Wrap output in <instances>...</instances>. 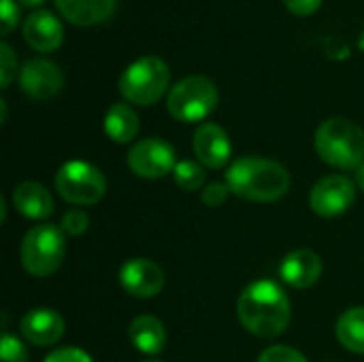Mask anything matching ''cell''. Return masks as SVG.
Wrapping results in <instances>:
<instances>
[{
	"mask_svg": "<svg viewBox=\"0 0 364 362\" xmlns=\"http://www.w3.org/2000/svg\"><path fill=\"white\" fill-rule=\"evenodd\" d=\"M237 318L243 329L256 337H279L292 318L288 294L271 280L250 284L237 301Z\"/></svg>",
	"mask_w": 364,
	"mask_h": 362,
	"instance_id": "6da1fadb",
	"label": "cell"
},
{
	"mask_svg": "<svg viewBox=\"0 0 364 362\" xmlns=\"http://www.w3.org/2000/svg\"><path fill=\"white\" fill-rule=\"evenodd\" d=\"M290 173L284 164L258 158V156H243L230 164L226 171V186L230 194H237L245 201L256 203H271L290 190Z\"/></svg>",
	"mask_w": 364,
	"mask_h": 362,
	"instance_id": "7a4b0ae2",
	"label": "cell"
},
{
	"mask_svg": "<svg viewBox=\"0 0 364 362\" xmlns=\"http://www.w3.org/2000/svg\"><path fill=\"white\" fill-rule=\"evenodd\" d=\"M316 151L335 169L356 171L364 162V130L346 117H331L316 130Z\"/></svg>",
	"mask_w": 364,
	"mask_h": 362,
	"instance_id": "3957f363",
	"label": "cell"
},
{
	"mask_svg": "<svg viewBox=\"0 0 364 362\" xmlns=\"http://www.w3.org/2000/svg\"><path fill=\"white\" fill-rule=\"evenodd\" d=\"M171 83V68L158 55H145L134 60L117 81L119 94L136 105V107H151L156 105L168 90Z\"/></svg>",
	"mask_w": 364,
	"mask_h": 362,
	"instance_id": "277c9868",
	"label": "cell"
},
{
	"mask_svg": "<svg viewBox=\"0 0 364 362\" xmlns=\"http://www.w3.org/2000/svg\"><path fill=\"white\" fill-rule=\"evenodd\" d=\"M220 94L215 83L205 75H190L181 81H177L168 96H166V109L171 117L177 122H203L209 117L218 107Z\"/></svg>",
	"mask_w": 364,
	"mask_h": 362,
	"instance_id": "5b68a950",
	"label": "cell"
},
{
	"mask_svg": "<svg viewBox=\"0 0 364 362\" xmlns=\"http://www.w3.org/2000/svg\"><path fill=\"white\" fill-rule=\"evenodd\" d=\"M23 269L34 277L55 273L66 256L64 230L53 224H38L30 228L19 247Z\"/></svg>",
	"mask_w": 364,
	"mask_h": 362,
	"instance_id": "8992f818",
	"label": "cell"
},
{
	"mask_svg": "<svg viewBox=\"0 0 364 362\" xmlns=\"http://www.w3.org/2000/svg\"><path fill=\"white\" fill-rule=\"evenodd\" d=\"M55 190L66 203L77 207H90L105 196L107 181L94 164L83 160H70L62 164L55 173Z\"/></svg>",
	"mask_w": 364,
	"mask_h": 362,
	"instance_id": "52a82bcc",
	"label": "cell"
},
{
	"mask_svg": "<svg viewBox=\"0 0 364 362\" xmlns=\"http://www.w3.org/2000/svg\"><path fill=\"white\" fill-rule=\"evenodd\" d=\"M128 166L143 179H160L175 171V149L164 139L136 141L128 151Z\"/></svg>",
	"mask_w": 364,
	"mask_h": 362,
	"instance_id": "ba28073f",
	"label": "cell"
},
{
	"mask_svg": "<svg viewBox=\"0 0 364 362\" xmlns=\"http://www.w3.org/2000/svg\"><path fill=\"white\" fill-rule=\"evenodd\" d=\"M356 198V183L346 175L322 177L309 194V205L320 218H337L346 213Z\"/></svg>",
	"mask_w": 364,
	"mask_h": 362,
	"instance_id": "9c48e42d",
	"label": "cell"
},
{
	"mask_svg": "<svg viewBox=\"0 0 364 362\" xmlns=\"http://www.w3.org/2000/svg\"><path fill=\"white\" fill-rule=\"evenodd\" d=\"M19 85L23 94L30 96L32 100H49L62 90L64 75L55 62L45 60V58H34L21 66Z\"/></svg>",
	"mask_w": 364,
	"mask_h": 362,
	"instance_id": "30bf717a",
	"label": "cell"
},
{
	"mask_svg": "<svg viewBox=\"0 0 364 362\" xmlns=\"http://www.w3.org/2000/svg\"><path fill=\"white\" fill-rule=\"evenodd\" d=\"M119 284L130 297L154 299L164 288V271L147 258H132L122 265Z\"/></svg>",
	"mask_w": 364,
	"mask_h": 362,
	"instance_id": "8fae6325",
	"label": "cell"
},
{
	"mask_svg": "<svg viewBox=\"0 0 364 362\" xmlns=\"http://www.w3.org/2000/svg\"><path fill=\"white\" fill-rule=\"evenodd\" d=\"M192 145H194V154L198 162L213 171L224 169L232 156V145H230L226 130L213 122H205L203 126H198V130L194 132Z\"/></svg>",
	"mask_w": 364,
	"mask_h": 362,
	"instance_id": "7c38bea8",
	"label": "cell"
},
{
	"mask_svg": "<svg viewBox=\"0 0 364 362\" xmlns=\"http://www.w3.org/2000/svg\"><path fill=\"white\" fill-rule=\"evenodd\" d=\"M23 38L34 51L41 53L55 51L64 41L62 21L47 9L32 11L23 21Z\"/></svg>",
	"mask_w": 364,
	"mask_h": 362,
	"instance_id": "4fadbf2b",
	"label": "cell"
},
{
	"mask_svg": "<svg viewBox=\"0 0 364 362\" xmlns=\"http://www.w3.org/2000/svg\"><path fill=\"white\" fill-rule=\"evenodd\" d=\"M19 331L28 344L47 348V346L58 344L64 337V320L58 312L49 307H38V309L28 312L21 318Z\"/></svg>",
	"mask_w": 364,
	"mask_h": 362,
	"instance_id": "5bb4252c",
	"label": "cell"
},
{
	"mask_svg": "<svg viewBox=\"0 0 364 362\" xmlns=\"http://www.w3.org/2000/svg\"><path fill=\"white\" fill-rule=\"evenodd\" d=\"M322 269H324L322 258L314 250H294L284 258L279 267V275L290 288L305 290L320 280Z\"/></svg>",
	"mask_w": 364,
	"mask_h": 362,
	"instance_id": "9a60e30c",
	"label": "cell"
},
{
	"mask_svg": "<svg viewBox=\"0 0 364 362\" xmlns=\"http://www.w3.org/2000/svg\"><path fill=\"white\" fill-rule=\"evenodd\" d=\"M13 207L30 220H47L53 213L51 192L36 181H23L13 190Z\"/></svg>",
	"mask_w": 364,
	"mask_h": 362,
	"instance_id": "2e32d148",
	"label": "cell"
},
{
	"mask_svg": "<svg viewBox=\"0 0 364 362\" xmlns=\"http://www.w3.org/2000/svg\"><path fill=\"white\" fill-rule=\"evenodd\" d=\"M117 0H55L58 11L75 26H96L109 19Z\"/></svg>",
	"mask_w": 364,
	"mask_h": 362,
	"instance_id": "e0dca14e",
	"label": "cell"
},
{
	"mask_svg": "<svg viewBox=\"0 0 364 362\" xmlns=\"http://www.w3.org/2000/svg\"><path fill=\"white\" fill-rule=\"evenodd\" d=\"M132 346L149 356L160 354L166 348V331L162 322L154 316H136L128 329Z\"/></svg>",
	"mask_w": 364,
	"mask_h": 362,
	"instance_id": "ac0fdd59",
	"label": "cell"
},
{
	"mask_svg": "<svg viewBox=\"0 0 364 362\" xmlns=\"http://www.w3.org/2000/svg\"><path fill=\"white\" fill-rule=\"evenodd\" d=\"M139 115L130 105L115 102L105 115V132L113 143H130L139 134Z\"/></svg>",
	"mask_w": 364,
	"mask_h": 362,
	"instance_id": "d6986e66",
	"label": "cell"
},
{
	"mask_svg": "<svg viewBox=\"0 0 364 362\" xmlns=\"http://www.w3.org/2000/svg\"><path fill=\"white\" fill-rule=\"evenodd\" d=\"M335 335L339 344L356 354H364V307H350L337 320Z\"/></svg>",
	"mask_w": 364,
	"mask_h": 362,
	"instance_id": "ffe728a7",
	"label": "cell"
},
{
	"mask_svg": "<svg viewBox=\"0 0 364 362\" xmlns=\"http://www.w3.org/2000/svg\"><path fill=\"white\" fill-rule=\"evenodd\" d=\"M173 175H175L177 186L181 190H186V192H196V190H203L205 188V175L207 173H205L203 164H198L194 160H181V162H177Z\"/></svg>",
	"mask_w": 364,
	"mask_h": 362,
	"instance_id": "44dd1931",
	"label": "cell"
},
{
	"mask_svg": "<svg viewBox=\"0 0 364 362\" xmlns=\"http://www.w3.org/2000/svg\"><path fill=\"white\" fill-rule=\"evenodd\" d=\"M17 75V53L9 43H0V85L6 90Z\"/></svg>",
	"mask_w": 364,
	"mask_h": 362,
	"instance_id": "7402d4cb",
	"label": "cell"
},
{
	"mask_svg": "<svg viewBox=\"0 0 364 362\" xmlns=\"http://www.w3.org/2000/svg\"><path fill=\"white\" fill-rule=\"evenodd\" d=\"M0 362H28V352H26V346L9 335L6 331L2 333V339H0Z\"/></svg>",
	"mask_w": 364,
	"mask_h": 362,
	"instance_id": "603a6c76",
	"label": "cell"
},
{
	"mask_svg": "<svg viewBox=\"0 0 364 362\" xmlns=\"http://www.w3.org/2000/svg\"><path fill=\"white\" fill-rule=\"evenodd\" d=\"M90 226V218L83 209H68L62 215V230L70 237H79L87 230Z\"/></svg>",
	"mask_w": 364,
	"mask_h": 362,
	"instance_id": "cb8c5ba5",
	"label": "cell"
},
{
	"mask_svg": "<svg viewBox=\"0 0 364 362\" xmlns=\"http://www.w3.org/2000/svg\"><path fill=\"white\" fill-rule=\"evenodd\" d=\"M258 362H309L299 350L290 348V346H271L267 348Z\"/></svg>",
	"mask_w": 364,
	"mask_h": 362,
	"instance_id": "d4e9b609",
	"label": "cell"
},
{
	"mask_svg": "<svg viewBox=\"0 0 364 362\" xmlns=\"http://www.w3.org/2000/svg\"><path fill=\"white\" fill-rule=\"evenodd\" d=\"M228 194H230V190H228L226 181H224V183L213 181V183H207V186L200 190V201H203L207 207H220L222 203H226Z\"/></svg>",
	"mask_w": 364,
	"mask_h": 362,
	"instance_id": "484cf974",
	"label": "cell"
},
{
	"mask_svg": "<svg viewBox=\"0 0 364 362\" xmlns=\"http://www.w3.org/2000/svg\"><path fill=\"white\" fill-rule=\"evenodd\" d=\"M0 17H2L0 32L2 34L13 32V28L19 21V6H17V2L15 0H0Z\"/></svg>",
	"mask_w": 364,
	"mask_h": 362,
	"instance_id": "4316f807",
	"label": "cell"
},
{
	"mask_svg": "<svg viewBox=\"0 0 364 362\" xmlns=\"http://www.w3.org/2000/svg\"><path fill=\"white\" fill-rule=\"evenodd\" d=\"M43 362H92V358L79 348H58Z\"/></svg>",
	"mask_w": 364,
	"mask_h": 362,
	"instance_id": "83f0119b",
	"label": "cell"
},
{
	"mask_svg": "<svg viewBox=\"0 0 364 362\" xmlns=\"http://www.w3.org/2000/svg\"><path fill=\"white\" fill-rule=\"evenodd\" d=\"M284 4L290 13L305 17V15H314L320 9L322 0H284Z\"/></svg>",
	"mask_w": 364,
	"mask_h": 362,
	"instance_id": "f1b7e54d",
	"label": "cell"
},
{
	"mask_svg": "<svg viewBox=\"0 0 364 362\" xmlns=\"http://www.w3.org/2000/svg\"><path fill=\"white\" fill-rule=\"evenodd\" d=\"M356 186L364 192V162L356 169Z\"/></svg>",
	"mask_w": 364,
	"mask_h": 362,
	"instance_id": "f546056e",
	"label": "cell"
},
{
	"mask_svg": "<svg viewBox=\"0 0 364 362\" xmlns=\"http://www.w3.org/2000/svg\"><path fill=\"white\" fill-rule=\"evenodd\" d=\"M45 0H19V4H23V6H28V9H34V6H41Z\"/></svg>",
	"mask_w": 364,
	"mask_h": 362,
	"instance_id": "4dcf8cb0",
	"label": "cell"
},
{
	"mask_svg": "<svg viewBox=\"0 0 364 362\" xmlns=\"http://www.w3.org/2000/svg\"><path fill=\"white\" fill-rule=\"evenodd\" d=\"M141 362H162V361H141Z\"/></svg>",
	"mask_w": 364,
	"mask_h": 362,
	"instance_id": "1f68e13d",
	"label": "cell"
}]
</instances>
